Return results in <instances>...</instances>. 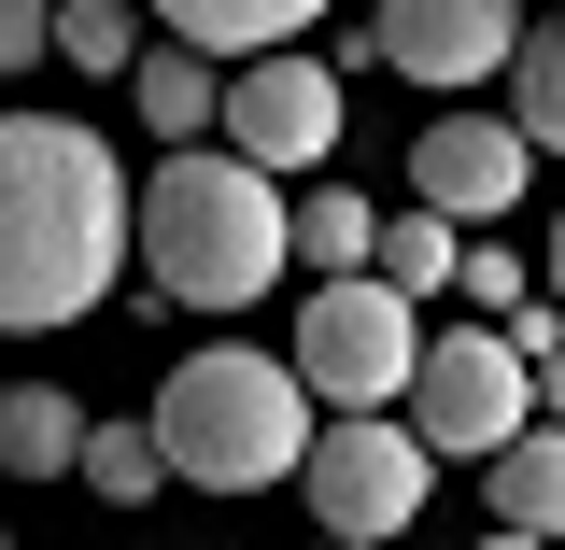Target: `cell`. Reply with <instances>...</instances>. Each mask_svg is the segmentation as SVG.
<instances>
[{
    "mask_svg": "<svg viewBox=\"0 0 565 550\" xmlns=\"http://www.w3.org/2000/svg\"><path fill=\"white\" fill-rule=\"evenodd\" d=\"M141 240V198L114 141L71 114H0V339L85 325Z\"/></svg>",
    "mask_w": 565,
    "mask_h": 550,
    "instance_id": "6da1fadb",
    "label": "cell"
},
{
    "mask_svg": "<svg viewBox=\"0 0 565 550\" xmlns=\"http://www.w3.org/2000/svg\"><path fill=\"white\" fill-rule=\"evenodd\" d=\"M141 269H156V311H241V296H269L297 269V198L255 155L184 141L141 184Z\"/></svg>",
    "mask_w": 565,
    "mask_h": 550,
    "instance_id": "7a4b0ae2",
    "label": "cell"
},
{
    "mask_svg": "<svg viewBox=\"0 0 565 550\" xmlns=\"http://www.w3.org/2000/svg\"><path fill=\"white\" fill-rule=\"evenodd\" d=\"M156 438H170V481H199V494H269L311 466V381H297V353H255V339H212L184 353L170 381H156Z\"/></svg>",
    "mask_w": 565,
    "mask_h": 550,
    "instance_id": "3957f363",
    "label": "cell"
},
{
    "mask_svg": "<svg viewBox=\"0 0 565 550\" xmlns=\"http://www.w3.org/2000/svg\"><path fill=\"white\" fill-rule=\"evenodd\" d=\"M297 381H311L326 410H396V396L424 381V311L382 269L311 282V311H297Z\"/></svg>",
    "mask_w": 565,
    "mask_h": 550,
    "instance_id": "277c9868",
    "label": "cell"
},
{
    "mask_svg": "<svg viewBox=\"0 0 565 550\" xmlns=\"http://www.w3.org/2000/svg\"><path fill=\"white\" fill-rule=\"evenodd\" d=\"M523 423H537V367H523L509 325H452V339H424V381H411V438H424V452L494 466Z\"/></svg>",
    "mask_w": 565,
    "mask_h": 550,
    "instance_id": "5b68a950",
    "label": "cell"
},
{
    "mask_svg": "<svg viewBox=\"0 0 565 550\" xmlns=\"http://www.w3.org/2000/svg\"><path fill=\"white\" fill-rule=\"evenodd\" d=\"M297 494H311V522L326 537H411L424 522V494H438V452H424L396 410H340L326 438H311V466H297Z\"/></svg>",
    "mask_w": 565,
    "mask_h": 550,
    "instance_id": "8992f818",
    "label": "cell"
},
{
    "mask_svg": "<svg viewBox=\"0 0 565 550\" xmlns=\"http://www.w3.org/2000/svg\"><path fill=\"white\" fill-rule=\"evenodd\" d=\"M226 155H255V170H326L340 155V57H241L226 71Z\"/></svg>",
    "mask_w": 565,
    "mask_h": 550,
    "instance_id": "52a82bcc",
    "label": "cell"
},
{
    "mask_svg": "<svg viewBox=\"0 0 565 550\" xmlns=\"http://www.w3.org/2000/svg\"><path fill=\"white\" fill-rule=\"evenodd\" d=\"M353 43L382 71H411V85H481V71L523 57V0H382Z\"/></svg>",
    "mask_w": 565,
    "mask_h": 550,
    "instance_id": "ba28073f",
    "label": "cell"
},
{
    "mask_svg": "<svg viewBox=\"0 0 565 550\" xmlns=\"http://www.w3.org/2000/svg\"><path fill=\"white\" fill-rule=\"evenodd\" d=\"M523 170H537V141L494 128V114H438V128L411 141V198L452 212V226H509V212H523Z\"/></svg>",
    "mask_w": 565,
    "mask_h": 550,
    "instance_id": "9c48e42d",
    "label": "cell"
},
{
    "mask_svg": "<svg viewBox=\"0 0 565 550\" xmlns=\"http://www.w3.org/2000/svg\"><path fill=\"white\" fill-rule=\"evenodd\" d=\"M128 99H141V128L170 141H226V57H199V43H156V57L128 71Z\"/></svg>",
    "mask_w": 565,
    "mask_h": 550,
    "instance_id": "30bf717a",
    "label": "cell"
},
{
    "mask_svg": "<svg viewBox=\"0 0 565 550\" xmlns=\"http://www.w3.org/2000/svg\"><path fill=\"white\" fill-rule=\"evenodd\" d=\"M85 438L99 423L57 381H0V481H85Z\"/></svg>",
    "mask_w": 565,
    "mask_h": 550,
    "instance_id": "8fae6325",
    "label": "cell"
},
{
    "mask_svg": "<svg viewBox=\"0 0 565 550\" xmlns=\"http://www.w3.org/2000/svg\"><path fill=\"white\" fill-rule=\"evenodd\" d=\"M311 14H326V0H156V29L199 43V57H226V71H241V57H282Z\"/></svg>",
    "mask_w": 565,
    "mask_h": 550,
    "instance_id": "7c38bea8",
    "label": "cell"
},
{
    "mask_svg": "<svg viewBox=\"0 0 565 550\" xmlns=\"http://www.w3.org/2000/svg\"><path fill=\"white\" fill-rule=\"evenodd\" d=\"M494 522H509V537H565V423H523V438H509V452H494Z\"/></svg>",
    "mask_w": 565,
    "mask_h": 550,
    "instance_id": "4fadbf2b",
    "label": "cell"
},
{
    "mask_svg": "<svg viewBox=\"0 0 565 550\" xmlns=\"http://www.w3.org/2000/svg\"><path fill=\"white\" fill-rule=\"evenodd\" d=\"M297 269H311V282L382 269V212L353 198V184H311V198H297Z\"/></svg>",
    "mask_w": 565,
    "mask_h": 550,
    "instance_id": "5bb4252c",
    "label": "cell"
},
{
    "mask_svg": "<svg viewBox=\"0 0 565 550\" xmlns=\"http://www.w3.org/2000/svg\"><path fill=\"white\" fill-rule=\"evenodd\" d=\"M382 282H396V296H411V311H424V296H452V282H467V226H452V212H396V226H382Z\"/></svg>",
    "mask_w": 565,
    "mask_h": 550,
    "instance_id": "9a60e30c",
    "label": "cell"
},
{
    "mask_svg": "<svg viewBox=\"0 0 565 550\" xmlns=\"http://www.w3.org/2000/svg\"><path fill=\"white\" fill-rule=\"evenodd\" d=\"M85 494H99V508H156V494H170V438H156V423H99V438H85Z\"/></svg>",
    "mask_w": 565,
    "mask_h": 550,
    "instance_id": "2e32d148",
    "label": "cell"
},
{
    "mask_svg": "<svg viewBox=\"0 0 565 550\" xmlns=\"http://www.w3.org/2000/svg\"><path fill=\"white\" fill-rule=\"evenodd\" d=\"M509 128L565 155V29H523V57H509Z\"/></svg>",
    "mask_w": 565,
    "mask_h": 550,
    "instance_id": "e0dca14e",
    "label": "cell"
},
{
    "mask_svg": "<svg viewBox=\"0 0 565 550\" xmlns=\"http://www.w3.org/2000/svg\"><path fill=\"white\" fill-rule=\"evenodd\" d=\"M141 14L156 0H57V57L71 71H141Z\"/></svg>",
    "mask_w": 565,
    "mask_h": 550,
    "instance_id": "ac0fdd59",
    "label": "cell"
},
{
    "mask_svg": "<svg viewBox=\"0 0 565 550\" xmlns=\"http://www.w3.org/2000/svg\"><path fill=\"white\" fill-rule=\"evenodd\" d=\"M57 57V0H0V85Z\"/></svg>",
    "mask_w": 565,
    "mask_h": 550,
    "instance_id": "d6986e66",
    "label": "cell"
},
{
    "mask_svg": "<svg viewBox=\"0 0 565 550\" xmlns=\"http://www.w3.org/2000/svg\"><path fill=\"white\" fill-rule=\"evenodd\" d=\"M467 296H481L494 325H509V311H523L537 282H523V255H509V240H467Z\"/></svg>",
    "mask_w": 565,
    "mask_h": 550,
    "instance_id": "ffe728a7",
    "label": "cell"
},
{
    "mask_svg": "<svg viewBox=\"0 0 565 550\" xmlns=\"http://www.w3.org/2000/svg\"><path fill=\"white\" fill-rule=\"evenodd\" d=\"M509 339L537 353V367H552V353H565V296H552V282H537V296H523V311H509Z\"/></svg>",
    "mask_w": 565,
    "mask_h": 550,
    "instance_id": "44dd1931",
    "label": "cell"
},
{
    "mask_svg": "<svg viewBox=\"0 0 565 550\" xmlns=\"http://www.w3.org/2000/svg\"><path fill=\"white\" fill-rule=\"evenodd\" d=\"M537 423H565V353H552V367H537Z\"/></svg>",
    "mask_w": 565,
    "mask_h": 550,
    "instance_id": "7402d4cb",
    "label": "cell"
},
{
    "mask_svg": "<svg viewBox=\"0 0 565 550\" xmlns=\"http://www.w3.org/2000/svg\"><path fill=\"white\" fill-rule=\"evenodd\" d=\"M481 550H552V537H509V522H494V537H481Z\"/></svg>",
    "mask_w": 565,
    "mask_h": 550,
    "instance_id": "603a6c76",
    "label": "cell"
},
{
    "mask_svg": "<svg viewBox=\"0 0 565 550\" xmlns=\"http://www.w3.org/2000/svg\"><path fill=\"white\" fill-rule=\"evenodd\" d=\"M552 296H565V212H552Z\"/></svg>",
    "mask_w": 565,
    "mask_h": 550,
    "instance_id": "cb8c5ba5",
    "label": "cell"
},
{
    "mask_svg": "<svg viewBox=\"0 0 565 550\" xmlns=\"http://www.w3.org/2000/svg\"><path fill=\"white\" fill-rule=\"evenodd\" d=\"M311 550H367V537H311Z\"/></svg>",
    "mask_w": 565,
    "mask_h": 550,
    "instance_id": "d4e9b609",
    "label": "cell"
}]
</instances>
